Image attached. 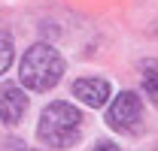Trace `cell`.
Listing matches in <instances>:
<instances>
[{"mask_svg":"<svg viewBox=\"0 0 158 151\" xmlns=\"http://www.w3.org/2000/svg\"><path fill=\"white\" fill-rule=\"evenodd\" d=\"M64 70H67V60L52 42H34L24 48L19 60V85L24 91L46 94L64 79Z\"/></svg>","mask_w":158,"mask_h":151,"instance_id":"6da1fadb","label":"cell"},{"mask_svg":"<svg viewBox=\"0 0 158 151\" xmlns=\"http://www.w3.org/2000/svg\"><path fill=\"white\" fill-rule=\"evenodd\" d=\"M82 124H85V115H82L79 106L67 103V100H52L40 112L37 139L43 145H49L52 151L73 148L82 136Z\"/></svg>","mask_w":158,"mask_h":151,"instance_id":"7a4b0ae2","label":"cell"},{"mask_svg":"<svg viewBox=\"0 0 158 151\" xmlns=\"http://www.w3.org/2000/svg\"><path fill=\"white\" fill-rule=\"evenodd\" d=\"M146 106H143V97L137 91H118L113 94L106 112H103V121L113 133H122V136H140L143 127H146Z\"/></svg>","mask_w":158,"mask_h":151,"instance_id":"3957f363","label":"cell"},{"mask_svg":"<svg viewBox=\"0 0 158 151\" xmlns=\"http://www.w3.org/2000/svg\"><path fill=\"white\" fill-rule=\"evenodd\" d=\"M73 97L88 109H106L113 100V82L103 76H82L73 82Z\"/></svg>","mask_w":158,"mask_h":151,"instance_id":"277c9868","label":"cell"},{"mask_svg":"<svg viewBox=\"0 0 158 151\" xmlns=\"http://www.w3.org/2000/svg\"><path fill=\"white\" fill-rule=\"evenodd\" d=\"M27 103H31L27 91L19 82H3L0 85V121L3 124H9V127L21 124V118L27 112Z\"/></svg>","mask_w":158,"mask_h":151,"instance_id":"5b68a950","label":"cell"},{"mask_svg":"<svg viewBox=\"0 0 158 151\" xmlns=\"http://www.w3.org/2000/svg\"><path fill=\"white\" fill-rule=\"evenodd\" d=\"M140 91L158 109V57H143L140 60Z\"/></svg>","mask_w":158,"mask_h":151,"instance_id":"8992f818","label":"cell"},{"mask_svg":"<svg viewBox=\"0 0 158 151\" xmlns=\"http://www.w3.org/2000/svg\"><path fill=\"white\" fill-rule=\"evenodd\" d=\"M12 60H15V39H12L9 30H3V27H0V76L9 73Z\"/></svg>","mask_w":158,"mask_h":151,"instance_id":"52a82bcc","label":"cell"},{"mask_svg":"<svg viewBox=\"0 0 158 151\" xmlns=\"http://www.w3.org/2000/svg\"><path fill=\"white\" fill-rule=\"evenodd\" d=\"M0 151H31V148H24V142H21V139H3Z\"/></svg>","mask_w":158,"mask_h":151,"instance_id":"ba28073f","label":"cell"},{"mask_svg":"<svg viewBox=\"0 0 158 151\" xmlns=\"http://www.w3.org/2000/svg\"><path fill=\"white\" fill-rule=\"evenodd\" d=\"M91 151H122V148H118V145L113 142V139H98Z\"/></svg>","mask_w":158,"mask_h":151,"instance_id":"9c48e42d","label":"cell"}]
</instances>
